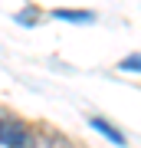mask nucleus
Instances as JSON below:
<instances>
[{"mask_svg":"<svg viewBox=\"0 0 141 148\" xmlns=\"http://www.w3.org/2000/svg\"><path fill=\"white\" fill-rule=\"evenodd\" d=\"M0 145L7 148H30L33 145V128L20 122L16 115H0Z\"/></svg>","mask_w":141,"mask_h":148,"instance_id":"1","label":"nucleus"},{"mask_svg":"<svg viewBox=\"0 0 141 148\" xmlns=\"http://www.w3.org/2000/svg\"><path fill=\"white\" fill-rule=\"evenodd\" d=\"M52 16L56 20H69V23H92L95 20V13H89V10H52Z\"/></svg>","mask_w":141,"mask_h":148,"instance_id":"2","label":"nucleus"},{"mask_svg":"<svg viewBox=\"0 0 141 148\" xmlns=\"http://www.w3.org/2000/svg\"><path fill=\"white\" fill-rule=\"evenodd\" d=\"M92 128H95V132H102L105 138H112L115 145H125V135H121V132H118L115 125H108L105 119H92Z\"/></svg>","mask_w":141,"mask_h":148,"instance_id":"3","label":"nucleus"},{"mask_svg":"<svg viewBox=\"0 0 141 148\" xmlns=\"http://www.w3.org/2000/svg\"><path fill=\"white\" fill-rule=\"evenodd\" d=\"M121 69H125V73H141V53L128 56V59H121Z\"/></svg>","mask_w":141,"mask_h":148,"instance_id":"4","label":"nucleus"},{"mask_svg":"<svg viewBox=\"0 0 141 148\" xmlns=\"http://www.w3.org/2000/svg\"><path fill=\"white\" fill-rule=\"evenodd\" d=\"M16 20H20V23H26V27H30V23H36V20H40V13H36V10H33V7H30V10H23L20 16H16Z\"/></svg>","mask_w":141,"mask_h":148,"instance_id":"5","label":"nucleus"}]
</instances>
